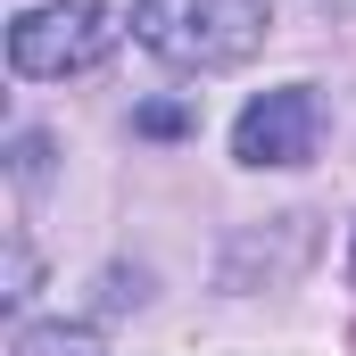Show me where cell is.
Returning <instances> with one entry per match:
<instances>
[{"label":"cell","instance_id":"277c9868","mask_svg":"<svg viewBox=\"0 0 356 356\" xmlns=\"http://www.w3.org/2000/svg\"><path fill=\"white\" fill-rule=\"evenodd\" d=\"M17 356H99V340H91L83 323H25L17 332Z\"/></svg>","mask_w":356,"mask_h":356},{"label":"cell","instance_id":"3957f363","mask_svg":"<svg viewBox=\"0 0 356 356\" xmlns=\"http://www.w3.org/2000/svg\"><path fill=\"white\" fill-rule=\"evenodd\" d=\"M315 133H323V99L307 83H282V91H266V99L241 108L232 158L241 166H307L315 158Z\"/></svg>","mask_w":356,"mask_h":356},{"label":"cell","instance_id":"7a4b0ae2","mask_svg":"<svg viewBox=\"0 0 356 356\" xmlns=\"http://www.w3.org/2000/svg\"><path fill=\"white\" fill-rule=\"evenodd\" d=\"M108 42H116V25H108L99 0H42L8 25V67L33 75V83H67V75L108 58Z\"/></svg>","mask_w":356,"mask_h":356},{"label":"cell","instance_id":"5b68a950","mask_svg":"<svg viewBox=\"0 0 356 356\" xmlns=\"http://www.w3.org/2000/svg\"><path fill=\"white\" fill-rule=\"evenodd\" d=\"M133 124H141V133H191V108H182V99H149Z\"/></svg>","mask_w":356,"mask_h":356},{"label":"cell","instance_id":"8992f818","mask_svg":"<svg viewBox=\"0 0 356 356\" xmlns=\"http://www.w3.org/2000/svg\"><path fill=\"white\" fill-rule=\"evenodd\" d=\"M332 8H348V17H356V0H332Z\"/></svg>","mask_w":356,"mask_h":356},{"label":"cell","instance_id":"6da1fadb","mask_svg":"<svg viewBox=\"0 0 356 356\" xmlns=\"http://www.w3.org/2000/svg\"><path fill=\"white\" fill-rule=\"evenodd\" d=\"M133 33L166 67L216 75L266 50V0H133Z\"/></svg>","mask_w":356,"mask_h":356}]
</instances>
